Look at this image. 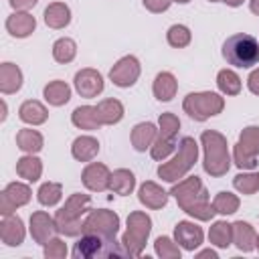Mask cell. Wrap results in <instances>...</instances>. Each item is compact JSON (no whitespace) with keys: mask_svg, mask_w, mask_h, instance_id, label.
<instances>
[{"mask_svg":"<svg viewBox=\"0 0 259 259\" xmlns=\"http://www.w3.org/2000/svg\"><path fill=\"white\" fill-rule=\"evenodd\" d=\"M170 194L176 198L178 206L184 212H188L190 217H194L198 221H210L217 214L214 206L208 202V192L202 186L198 176H188L182 182L174 184Z\"/></svg>","mask_w":259,"mask_h":259,"instance_id":"obj_1","label":"cell"},{"mask_svg":"<svg viewBox=\"0 0 259 259\" xmlns=\"http://www.w3.org/2000/svg\"><path fill=\"white\" fill-rule=\"evenodd\" d=\"M200 144L204 150V172L219 178L225 176L231 168V158H229V146H227V138L214 130H206L200 136Z\"/></svg>","mask_w":259,"mask_h":259,"instance_id":"obj_2","label":"cell"},{"mask_svg":"<svg viewBox=\"0 0 259 259\" xmlns=\"http://www.w3.org/2000/svg\"><path fill=\"white\" fill-rule=\"evenodd\" d=\"M125 249L115 237H103L95 233H83L73 247L75 259H105V257H125Z\"/></svg>","mask_w":259,"mask_h":259,"instance_id":"obj_3","label":"cell"},{"mask_svg":"<svg viewBox=\"0 0 259 259\" xmlns=\"http://www.w3.org/2000/svg\"><path fill=\"white\" fill-rule=\"evenodd\" d=\"M89 204H91V196L89 194H81V192H75L67 198L65 206L57 210L55 214V223H57V229L61 235H67V237H77L83 233V223H81V217L89 210Z\"/></svg>","mask_w":259,"mask_h":259,"instance_id":"obj_4","label":"cell"},{"mask_svg":"<svg viewBox=\"0 0 259 259\" xmlns=\"http://www.w3.org/2000/svg\"><path fill=\"white\" fill-rule=\"evenodd\" d=\"M223 57L229 65H235L239 69H249L259 63V42L255 36L245 32L233 34L223 45Z\"/></svg>","mask_w":259,"mask_h":259,"instance_id":"obj_5","label":"cell"},{"mask_svg":"<svg viewBox=\"0 0 259 259\" xmlns=\"http://www.w3.org/2000/svg\"><path fill=\"white\" fill-rule=\"evenodd\" d=\"M198 158V144L194 142V138H182L178 142V154L170 160L160 164L158 168V176L166 182H176L178 178H184V174L194 166Z\"/></svg>","mask_w":259,"mask_h":259,"instance_id":"obj_6","label":"cell"},{"mask_svg":"<svg viewBox=\"0 0 259 259\" xmlns=\"http://www.w3.org/2000/svg\"><path fill=\"white\" fill-rule=\"evenodd\" d=\"M150 231H152V219L146 212H142V210L130 212L127 231L121 237V245H123L127 257H140L142 255L146 241L150 237Z\"/></svg>","mask_w":259,"mask_h":259,"instance_id":"obj_7","label":"cell"},{"mask_svg":"<svg viewBox=\"0 0 259 259\" xmlns=\"http://www.w3.org/2000/svg\"><path fill=\"white\" fill-rule=\"evenodd\" d=\"M225 107V99L212 91H198L188 93L182 101V109L196 121H204L212 115H219Z\"/></svg>","mask_w":259,"mask_h":259,"instance_id":"obj_8","label":"cell"},{"mask_svg":"<svg viewBox=\"0 0 259 259\" xmlns=\"http://www.w3.org/2000/svg\"><path fill=\"white\" fill-rule=\"evenodd\" d=\"M257 154H259V127L249 125L241 132L239 142L233 150L235 164L241 170H253L257 166Z\"/></svg>","mask_w":259,"mask_h":259,"instance_id":"obj_9","label":"cell"},{"mask_svg":"<svg viewBox=\"0 0 259 259\" xmlns=\"http://www.w3.org/2000/svg\"><path fill=\"white\" fill-rule=\"evenodd\" d=\"M117 231H119V217L113 210H107V208L91 210L87 214V219L83 221V233H95V235H103V237H115Z\"/></svg>","mask_w":259,"mask_h":259,"instance_id":"obj_10","label":"cell"},{"mask_svg":"<svg viewBox=\"0 0 259 259\" xmlns=\"http://www.w3.org/2000/svg\"><path fill=\"white\" fill-rule=\"evenodd\" d=\"M140 61L134 55H125L121 57L109 71V79L113 81V85L117 87H132L138 77H140Z\"/></svg>","mask_w":259,"mask_h":259,"instance_id":"obj_11","label":"cell"},{"mask_svg":"<svg viewBox=\"0 0 259 259\" xmlns=\"http://www.w3.org/2000/svg\"><path fill=\"white\" fill-rule=\"evenodd\" d=\"M30 200V188L22 182H10L0 194V212L2 217L12 214L18 206H24Z\"/></svg>","mask_w":259,"mask_h":259,"instance_id":"obj_12","label":"cell"},{"mask_svg":"<svg viewBox=\"0 0 259 259\" xmlns=\"http://www.w3.org/2000/svg\"><path fill=\"white\" fill-rule=\"evenodd\" d=\"M75 89L81 97H97L103 91V77L95 69H81L75 73Z\"/></svg>","mask_w":259,"mask_h":259,"instance_id":"obj_13","label":"cell"},{"mask_svg":"<svg viewBox=\"0 0 259 259\" xmlns=\"http://www.w3.org/2000/svg\"><path fill=\"white\" fill-rule=\"evenodd\" d=\"M55 233H59L57 223L53 217H49L45 210H36L30 214V235L38 245H47Z\"/></svg>","mask_w":259,"mask_h":259,"instance_id":"obj_14","label":"cell"},{"mask_svg":"<svg viewBox=\"0 0 259 259\" xmlns=\"http://www.w3.org/2000/svg\"><path fill=\"white\" fill-rule=\"evenodd\" d=\"M109 178H111V172L107 170L105 164H99V162H91L85 166L83 174H81V180L85 184L87 190L91 192H103L109 188Z\"/></svg>","mask_w":259,"mask_h":259,"instance_id":"obj_15","label":"cell"},{"mask_svg":"<svg viewBox=\"0 0 259 259\" xmlns=\"http://www.w3.org/2000/svg\"><path fill=\"white\" fill-rule=\"evenodd\" d=\"M202 237V229L190 221H180L174 227V241L186 251H194L196 247H200Z\"/></svg>","mask_w":259,"mask_h":259,"instance_id":"obj_16","label":"cell"},{"mask_svg":"<svg viewBox=\"0 0 259 259\" xmlns=\"http://www.w3.org/2000/svg\"><path fill=\"white\" fill-rule=\"evenodd\" d=\"M0 239L8 247H18L24 241V225L22 219L16 214H8L0 223Z\"/></svg>","mask_w":259,"mask_h":259,"instance_id":"obj_17","label":"cell"},{"mask_svg":"<svg viewBox=\"0 0 259 259\" xmlns=\"http://www.w3.org/2000/svg\"><path fill=\"white\" fill-rule=\"evenodd\" d=\"M34 28H36V20L26 10H16L14 14H10L6 18V30L16 38H24V36L32 34Z\"/></svg>","mask_w":259,"mask_h":259,"instance_id":"obj_18","label":"cell"},{"mask_svg":"<svg viewBox=\"0 0 259 259\" xmlns=\"http://www.w3.org/2000/svg\"><path fill=\"white\" fill-rule=\"evenodd\" d=\"M138 198H140V202L144 204V206H148V208H162V206H166V202H168V192L162 188V186H158L156 182H144L142 186H140V190H138Z\"/></svg>","mask_w":259,"mask_h":259,"instance_id":"obj_19","label":"cell"},{"mask_svg":"<svg viewBox=\"0 0 259 259\" xmlns=\"http://www.w3.org/2000/svg\"><path fill=\"white\" fill-rule=\"evenodd\" d=\"M233 243L243 253L253 251L257 247V233H255V229L249 223H245V221L233 223Z\"/></svg>","mask_w":259,"mask_h":259,"instance_id":"obj_20","label":"cell"},{"mask_svg":"<svg viewBox=\"0 0 259 259\" xmlns=\"http://www.w3.org/2000/svg\"><path fill=\"white\" fill-rule=\"evenodd\" d=\"M22 87V71L14 63H2L0 65V91L4 95L16 93Z\"/></svg>","mask_w":259,"mask_h":259,"instance_id":"obj_21","label":"cell"},{"mask_svg":"<svg viewBox=\"0 0 259 259\" xmlns=\"http://www.w3.org/2000/svg\"><path fill=\"white\" fill-rule=\"evenodd\" d=\"M18 117L24 121V123H30V125H40L47 121L49 117V111L47 107L36 101V99H26L20 107H18Z\"/></svg>","mask_w":259,"mask_h":259,"instance_id":"obj_22","label":"cell"},{"mask_svg":"<svg viewBox=\"0 0 259 259\" xmlns=\"http://www.w3.org/2000/svg\"><path fill=\"white\" fill-rule=\"evenodd\" d=\"M71 121L79 130H97V127L103 125L95 105H81V107H77L71 113Z\"/></svg>","mask_w":259,"mask_h":259,"instance_id":"obj_23","label":"cell"},{"mask_svg":"<svg viewBox=\"0 0 259 259\" xmlns=\"http://www.w3.org/2000/svg\"><path fill=\"white\" fill-rule=\"evenodd\" d=\"M156 136H158L156 125L150 121H142V123L134 125V130H132V146L138 152H146L148 148H152Z\"/></svg>","mask_w":259,"mask_h":259,"instance_id":"obj_24","label":"cell"},{"mask_svg":"<svg viewBox=\"0 0 259 259\" xmlns=\"http://www.w3.org/2000/svg\"><path fill=\"white\" fill-rule=\"evenodd\" d=\"M152 89H154V97H156L158 101H170V99L176 95L178 81H176V77H174L172 73L162 71V73L156 75Z\"/></svg>","mask_w":259,"mask_h":259,"instance_id":"obj_25","label":"cell"},{"mask_svg":"<svg viewBox=\"0 0 259 259\" xmlns=\"http://www.w3.org/2000/svg\"><path fill=\"white\" fill-rule=\"evenodd\" d=\"M71 154L79 162H91L99 154V142L91 136H79L71 146Z\"/></svg>","mask_w":259,"mask_h":259,"instance_id":"obj_26","label":"cell"},{"mask_svg":"<svg viewBox=\"0 0 259 259\" xmlns=\"http://www.w3.org/2000/svg\"><path fill=\"white\" fill-rule=\"evenodd\" d=\"M45 22L51 28H65L71 22V10L65 2H51L45 8Z\"/></svg>","mask_w":259,"mask_h":259,"instance_id":"obj_27","label":"cell"},{"mask_svg":"<svg viewBox=\"0 0 259 259\" xmlns=\"http://www.w3.org/2000/svg\"><path fill=\"white\" fill-rule=\"evenodd\" d=\"M136 188V176L134 172L125 170V168H119L115 172H111V178H109V190L119 194V196H127L132 194V190Z\"/></svg>","mask_w":259,"mask_h":259,"instance_id":"obj_28","label":"cell"},{"mask_svg":"<svg viewBox=\"0 0 259 259\" xmlns=\"http://www.w3.org/2000/svg\"><path fill=\"white\" fill-rule=\"evenodd\" d=\"M95 107H97V113H99V119L103 125H113V123L121 121V117H123V105L117 99H103Z\"/></svg>","mask_w":259,"mask_h":259,"instance_id":"obj_29","label":"cell"},{"mask_svg":"<svg viewBox=\"0 0 259 259\" xmlns=\"http://www.w3.org/2000/svg\"><path fill=\"white\" fill-rule=\"evenodd\" d=\"M42 95L51 105L61 107L71 99V87L65 81H51L49 85H45Z\"/></svg>","mask_w":259,"mask_h":259,"instance_id":"obj_30","label":"cell"},{"mask_svg":"<svg viewBox=\"0 0 259 259\" xmlns=\"http://www.w3.org/2000/svg\"><path fill=\"white\" fill-rule=\"evenodd\" d=\"M16 174L20 178L28 180V182H36L40 178V174H42V162L36 156H32V154L22 156L16 162Z\"/></svg>","mask_w":259,"mask_h":259,"instance_id":"obj_31","label":"cell"},{"mask_svg":"<svg viewBox=\"0 0 259 259\" xmlns=\"http://www.w3.org/2000/svg\"><path fill=\"white\" fill-rule=\"evenodd\" d=\"M16 144H18V148H20L22 152H26V154H36V152L42 150V136H40L36 130L24 127V130H20V132L16 134Z\"/></svg>","mask_w":259,"mask_h":259,"instance_id":"obj_32","label":"cell"},{"mask_svg":"<svg viewBox=\"0 0 259 259\" xmlns=\"http://www.w3.org/2000/svg\"><path fill=\"white\" fill-rule=\"evenodd\" d=\"M208 239L212 245L227 249L233 243V225H229L227 221H217L208 231Z\"/></svg>","mask_w":259,"mask_h":259,"instance_id":"obj_33","label":"cell"},{"mask_svg":"<svg viewBox=\"0 0 259 259\" xmlns=\"http://www.w3.org/2000/svg\"><path fill=\"white\" fill-rule=\"evenodd\" d=\"M75 55H77V45H75L73 38L63 36V38L55 40V45H53V57H55L57 63H63V65L65 63H71L75 59Z\"/></svg>","mask_w":259,"mask_h":259,"instance_id":"obj_34","label":"cell"},{"mask_svg":"<svg viewBox=\"0 0 259 259\" xmlns=\"http://www.w3.org/2000/svg\"><path fill=\"white\" fill-rule=\"evenodd\" d=\"M217 85H219L221 93H225V95H237L241 91V77L235 71H231V69H223L217 75Z\"/></svg>","mask_w":259,"mask_h":259,"instance_id":"obj_35","label":"cell"},{"mask_svg":"<svg viewBox=\"0 0 259 259\" xmlns=\"http://www.w3.org/2000/svg\"><path fill=\"white\" fill-rule=\"evenodd\" d=\"M36 194H38V202L42 206H55L63 196V186L59 182H45Z\"/></svg>","mask_w":259,"mask_h":259,"instance_id":"obj_36","label":"cell"},{"mask_svg":"<svg viewBox=\"0 0 259 259\" xmlns=\"http://www.w3.org/2000/svg\"><path fill=\"white\" fill-rule=\"evenodd\" d=\"M166 38H168V45H170V47H174V49H184V47L190 45L192 34H190V30H188V26H184V24H172V26L168 28V32H166Z\"/></svg>","mask_w":259,"mask_h":259,"instance_id":"obj_37","label":"cell"},{"mask_svg":"<svg viewBox=\"0 0 259 259\" xmlns=\"http://www.w3.org/2000/svg\"><path fill=\"white\" fill-rule=\"evenodd\" d=\"M212 206H214V210L221 212V214H233V212H237V208H239V198H237L235 194L223 190V192H219V194L214 196Z\"/></svg>","mask_w":259,"mask_h":259,"instance_id":"obj_38","label":"cell"},{"mask_svg":"<svg viewBox=\"0 0 259 259\" xmlns=\"http://www.w3.org/2000/svg\"><path fill=\"white\" fill-rule=\"evenodd\" d=\"M156 255L162 259H180V245L174 243L170 237H158L154 243Z\"/></svg>","mask_w":259,"mask_h":259,"instance_id":"obj_39","label":"cell"},{"mask_svg":"<svg viewBox=\"0 0 259 259\" xmlns=\"http://www.w3.org/2000/svg\"><path fill=\"white\" fill-rule=\"evenodd\" d=\"M158 125H160V130H158L160 136L170 138V140H176L178 130H180V119H178L174 113H170V111L162 113L160 119H158Z\"/></svg>","mask_w":259,"mask_h":259,"instance_id":"obj_40","label":"cell"},{"mask_svg":"<svg viewBox=\"0 0 259 259\" xmlns=\"http://www.w3.org/2000/svg\"><path fill=\"white\" fill-rule=\"evenodd\" d=\"M174 148H176V142L174 140L164 138V136L158 134L156 140H154V144H152V148H150V154H152L154 160H166L174 152Z\"/></svg>","mask_w":259,"mask_h":259,"instance_id":"obj_41","label":"cell"},{"mask_svg":"<svg viewBox=\"0 0 259 259\" xmlns=\"http://www.w3.org/2000/svg\"><path fill=\"white\" fill-rule=\"evenodd\" d=\"M233 186L241 194H253L259 190V174H237L233 178Z\"/></svg>","mask_w":259,"mask_h":259,"instance_id":"obj_42","label":"cell"},{"mask_svg":"<svg viewBox=\"0 0 259 259\" xmlns=\"http://www.w3.org/2000/svg\"><path fill=\"white\" fill-rule=\"evenodd\" d=\"M67 255V247L59 237H53L47 245H45V257L47 259H63Z\"/></svg>","mask_w":259,"mask_h":259,"instance_id":"obj_43","label":"cell"},{"mask_svg":"<svg viewBox=\"0 0 259 259\" xmlns=\"http://www.w3.org/2000/svg\"><path fill=\"white\" fill-rule=\"evenodd\" d=\"M142 2H144V6H146L150 12H154V14L168 10V6L172 4V0H142Z\"/></svg>","mask_w":259,"mask_h":259,"instance_id":"obj_44","label":"cell"},{"mask_svg":"<svg viewBox=\"0 0 259 259\" xmlns=\"http://www.w3.org/2000/svg\"><path fill=\"white\" fill-rule=\"evenodd\" d=\"M247 85H249V91H251V93L259 95V69H255V71L249 75V79H247Z\"/></svg>","mask_w":259,"mask_h":259,"instance_id":"obj_45","label":"cell"},{"mask_svg":"<svg viewBox=\"0 0 259 259\" xmlns=\"http://www.w3.org/2000/svg\"><path fill=\"white\" fill-rule=\"evenodd\" d=\"M36 2H38V0H10V6H12L14 10H28V8H32Z\"/></svg>","mask_w":259,"mask_h":259,"instance_id":"obj_46","label":"cell"},{"mask_svg":"<svg viewBox=\"0 0 259 259\" xmlns=\"http://www.w3.org/2000/svg\"><path fill=\"white\" fill-rule=\"evenodd\" d=\"M198 259H204V257H210V259H217V253L212 251V249H204V251H200L198 255H196Z\"/></svg>","mask_w":259,"mask_h":259,"instance_id":"obj_47","label":"cell"},{"mask_svg":"<svg viewBox=\"0 0 259 259\" xmlns=\"http://www.w3.org/2000/svg\"><path fill=\"white\" fill-rule=\"evenodd\" d=\"M249 8H251V12H253V14H257V16H259V0H251V2H249Z\"/></svg>","mask_w":259,"mask_h":259,"instance_id":"obj_48","label":"cell"},{"mask_svg":"<svg viewBox=\"0 0 259 259\" xmlns=\"http://www.w3.org/2000/svg\"><path fill=\"white\" fill-rule=\"evenodd\" d=\"M221 2H225V4H229V6H241V4H243V0H221Z\"/></svg>","mask_w":259,"mask_h":259,"instance_id":"obj_49","label":"cell"},{"mask_svg":"<svg viewBox=\"0 0 259 259\" xmlns=\"http://www.w3.org/2000/svg\"><path fill=\"white\" fill-rule=\"evenodd\" d=\"M172 2H178V4H186V2H190V0H172Z\"/></svg>","mask_w":259,"mask_h":259,"instance_id":"obj_50","label":"cell"},{"mask_svg":"<svg viewBox=\"0 0 259 259\" xmlns=\"http://www.w3.org/2000/svg\"><path fill=\"white\" fill-rule=\"evenodd\" d=\"M257 249H259V235H257Z\"/></svg>","mask_w":259,"mask_h":259,"instance_id":"obj_51","label":"cell"},{"mask_svg":"<svg viewBox=\"0 0 259 259\" xmlns=\"http://www.w3.org/2000/svg\"><path fill=\"white\" fill-rule=\"evenodd\" d=\"M208 2H221V0H208Z\"/></svg>","mask_w":259,"mask_h":259,"instance_id":"obj_52","label":"cell"}]
</instances>
